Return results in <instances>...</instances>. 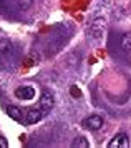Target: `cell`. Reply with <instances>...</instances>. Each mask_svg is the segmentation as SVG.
Returning a JSON list of instances; mask_svg holds the SVG:
<instances>
[{
	"instance_id": "30bf717a",
	"label": "cell",
	"mask_w": 131,
	"mask_h": 148,
	"mask_svg": "<svg viewBox=\"0 0 131 148\" xmlns=\"http://www.w3.org/2000/svg\"><path fill=\"white\" fill-rule=\"evenodd\" d=\"M72 147H75V148H88L90 143H88V140H86L85 136H76V138L72 141Z\"/></svg>"
},
{
	"instance_id": "7a4b0ae2",
	"label": "cell",
	"mask_w": 131,
	"mask_h": 148,
	"mask_svg": "<svg viewBox=\"0 0 131 148\" xmlns=\"http://www.w3.org/2000/svg\"><path fill=\"white\" fill-rule=\"evenodd\" d=\"M130 147V136L126 133H118L108 143V148H128Z\"/></svg>"
},
{
	"instance_id": "ba28073f",
	"label": "cell",
	"mask_w": 131,
	"mask_h": 148,
	"mask_svg": "<svg viewBox=\"0 0 131 148\" xmlns=\"http://www.w3.org/2000/svg\"><path fill=\"white\" fill-rule=\"evenodd\" d=\"M7 113H8V116L12 118V120L15 121H23V113H22V110H20L18 107H13V105H10V107L7 108Z\"/></svg>"
},
{
	"instance_id": "8fae6325",
	"label": "cell",
	"mask_w": 131,
	"mask_h": 148,
	"mask_svg": "<svg viewBox=\"0 0 131 148\" xmlns=\"http://www.w3.org/2000/svg\"><path fill=\"white\" fill-rule=\"evenodd\" d=\"M33 5V0H18V8L20 10H28Z\"/></svg>"
},
{
	"instance_id": "52a82bcc",
	"label": "cell",
	"mask_w": 131,
	"mask_h": 148,
	"mask_svg": "<svg viewBox=\"0 0 131 148\" xmlns=\"http://www.w3.org/2000/svg\"><path fill=\"white\" fill-rule=\"evenodd\" d=\"M0 53L3 57H12L13 55V45L10 40H0Z\"/></svg>"
},
{
	"instance_id": "8992f818",
	"label": "cell",
	"mask_w": 131,
	"mask_h": 148,
	"mask_svg": "<svg viewBox=\"0 0 131 148\" xmlns=\"http://www.w3.org/2000/svg\"><path fill=\"white\" fill-rule=\"evenodd\" d=\"M45 110H42V108H33V110H30L28 113H27L25 120L27 123H30V125H33V123H38L40 120H43V116H45Z\"/></svg>"
},
{
	"instance_id": "4fadbf2b",
	"label": "cell",
	"mask_w": 131,
	"mask_h": 148,
	"mask_svg": "<svg viewBox=\"0 0 131 148\" xmlns=\"http://www.w3.org/2000/svg\"><path fill=\"white\" fill-rule=\"evenodd\" d=\"M7 147H8V141H7V138L0 135V148H7Z\"/></svg>"
},
{
	"instance_id": "5b68a950",
	"label": "cell",
	"mask_w": 131,
	"mask_h": 148,
	"mask_svg": "<svg viewBox=\"0 0 131 148\" xmlns=\"http://www.w3.org/2000/svg\"><path fill=\"white\" fill-rule=\"evenodd\" d=\"M53 107H55V97H53V93L43 92V95L40 97V108L45 110V112H50Z\"/></svg>"
},
{
	"instance_id": "6da1fadb",
	"label": "cell",
	"mask_w": 131,
	"mask_h": 148,
	"mask_svg": "<svg viewBox=\"0 0 131 148\" xmlns=\"http://www.w3.org/2000/svg\"><path fill=\"white\" fill-rule=\"evenodd\" d=\"M105 30H106V18H103V17H95L91 22V27H90V35H91L93 38L100 40L105 35Z\"/></svg>"
},
{
	"instance_id": "7c38bea8",
	"label": "cell",
	"mask_w": 131,
	"mask_h": 148,
	"mask_svg": "<svg viewBox=\"0 0 131 148\" xmlns=\"http://www.w3.org/2000/svg\"><path fill=\"white\" fill-rule=\"evenodd\" d=\"M70 93H72L73 98H80V97H81V92H80V88H78V87H75V85L70 88Z\"/></svg>"
},
{
	"instance_id": "9c48e42d",
	"label": "cell",
	"mask_w": 131,
	"mask_h": 148,
	"mask_svg": "<svg viewBox=\"0 0 131 148\" xmlns=\"http://www.w3.org/2000/svg\"><path fill=\"white\" fill-rule=\"evenodd\" d=\"M121 48L125 52H131V32H128L121 37Z\"/></svg>"
},
{
	"instance_id": "3957f363",
	"label": "cell",
	"mask_w": 131,
	"mask_h": 148,
	"mask_svg": "<svg viewBox=\"0 0 131 148\" xmlns=\"http://www.w3.org/2000/svg\"><path fill=\"white\" fill-rule=\"evenodd\" d=\"M103 116H100V115H90V116H86L85 121H83V125L85 128L88 130H100V128L103 127Z\"/></svg>"
},
{
	"instance_id": "277c9868",
	"label": "cell",
	"mask_w": 131,
	"mask_h": 148,
	"mask_svg": "<svg viewBox=\"0 0 131 148\" xmlns=\"http://www.w3.org/2000/svg\"><path fill=\"white\" fill-rule=\"evenodd\" d=\"M15 97L20 98V100H32L35 97V88L32 85H23V87H18L15 90Z\"/></svg>"
}]
</instances>
